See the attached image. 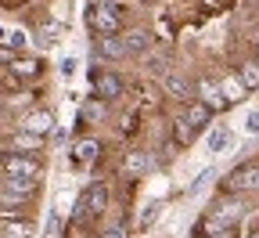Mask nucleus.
<instances>
[{
	"label": "nucleus",
	"instance_id": "obj_1",
	"mask_svg": "<svg viewBox=\"0 0 259 238\" xmlns=\"http://www.w3.org/2000/svg\"><path fill=\"white\" fill-rule=\"evenodd\" d=\"M90 18V29L94 32H101V37H112V32H119V22H122V11L115 4H94L87 11Z\"/></svg>",
	"mask_w": 259,
	"mask_h": 238
},
{
	"label": "nucleus",
	"instance_id": "obj_2",
	"mask_svg": "<svg viewBox=\"0 0 259 238\" xmlns=\"http://www.w3.org/2000/svg\"><path fill=\"white\" fill-rule=\"evenodd\" d=\"M108 206V188L105 184H90L79 198V206H76V220H87V217H97Z\"/></svg>",
	"mask_w": 259,
	"mask_h": 238
},
{
	"label": "nucleus",
	"instance_id": "obj_3",
	"mask_svg": "<svg viewBox=\"0 0 259 238\" xmlns=\"http://www.w3.org/2000/svg\"><path fill=\"white\" fill-rule=\"evenodd\" d=\"M227 191H259V166H238L231 177H227Z\"/></svg>",
	"mask_w": 259,
	"mask_h": 238
},
{
	"label": "nucleus",
	"instance_id": "obj_4",
	"mask_svg": "<svg viewBox=\"0 0 259 238\" xmlns=\"http://www.w3.org/2000/svg\"><path fill=\"white\" fill-rule=\"evenodd\" d=\"M90 90L101 97V101H112V97L122 94V80H119L115 73H97V69H94V76H90Z\"/></svg>",
	"mask_w": 259,
	"mask_h": 238
},
{
	"label": "nucleus",
	"instance_id": "obj_5",
	"mask_svg": "<svg viewBox=\"0 0 259 238\" xmlns=\"http://www.w3.org/2000/svg\"><path fill=\"white\" fill-rule=\"evenodd\" d=\"M4 169H8V177H22V181H36L40 177V166L32 159H25V155H11L4 162Z\"/></svg>",
	"mask_w": 259,
	"mask_h": 238
},
{
	"label": "nucleus",
	"instance_id": "obj_6",
	"mask_svg": "<svg viewBox=\"0 0 259 238\" xmlns=\"http://www.w3.org/2000/svg\"><path fill=\"white\" fill-rule=\"evenodd\" d=\"M209 116H212V105H209V101H191V105L184 109V123H187L191 130L205 126V123H209Z\"/></svg>",
	"mask_w": 259,
	"mask_h": 238
},
{
	"label": "nucleus",
	"instance_id": "obj_7",
	"mask_svg": "<svg viewBox=\"0 0 259 238\" xmlns=\"http://www.w3.org/2000/svg\"><path fill=\"white\" fill-rule=\"evenodd\" d=\"M32 184H36V181H22V177H8L4 198H11V202H25V198L32 195Z\"/></svg>",
	"mask_w": 259,
	"mask_h": 238
},
{
	"label": "nucleus",
	"instance_id": "obj_8",
	"mask_svg": "<svg viewBox=\"0 0 259 238\" xmlns=\"http://www.w3.org/2000/svg\"><path fill=\"white\" fill-rule=\"evenodd\" d=\"M148 44H151L148 29H130L126 37H122V47H126V54H137V51H144Z\"/></svg>",
	"mask_w": 259,
	"mask_h": 238
},
{
	"label": "nucleus",
	"instance_id": "obj_9",
	"mask_svg": "<svg viewBox=\"0 0 259 238\" xmlns=\"http://www.w3.org/2000/svg\"><path fill=\"white\" fill-rule=\"evenodd\" d=\"M97 155H101V148H97V141H76V148H72V159L79 162V166H90Z\"/></svg>",
	"mask_w": 259,
	"mask_h": 238
},
{
	"label": "nucleus",
	"instance_id": "obj_10",
	"mask_svg": "<svg viewBox=\"0 0 259 238\" xmlns=\"http://www.w3.org/2000/svg\"><path fill=\"white\" fill-rule=\"evenodd\" d=\"M11 145L15 148H22V152H32V148H40L44 145V133H36V130H22V133H15V138H11Z\"/></svg>",
	"mask_w": 259,
	"mask_h": 238
},
{
	"label": "nucleus",
	"instance_id": "obj_11",
	"mask_svg": "<svg viewBox=\"0 0 259 238\" xmlns=\"http://www.w3.org/2000/svg\"><path fill=\"white\" fill-rule=\"evenodd\" d=\"M231 141H234V133L227 130V126H220V130H212V133H209L205 148H209V152L216 155V152H227V148H231Z\"/></svg>",
	"mask_w": 259,
	"mask_h": 238
},
{
	"label": "nucleus",
	"instance_id": "obj_12",
	"mask_svg": "<svg viewBox=\"0 0 259 238\" xmlns=\"http://www.w3.org/2000/svg\"><path fill=\"white\" fill-rule=\"evenodd\" d=\"M198 87H202V97L209 101L212 109H227V97H223V90H220V87H216L212 80H202Z\"/></svg>",
	"mask_w": 259,
	"mask_h": 238
},
{
	"label": "nucleus",
	"instance_id": "obj_13",
	"mask_svg": "<svg viewBox=\"0 0 259 238\" xmlns=\"http://www.w3.org/2000/svg\"><path fill=\"white\" fill-rule=\"evenodd\" d=\"M25 126L36 130V133H47V130L54 126V116H51V112H32V116L25 119Z\"/></svg>",
	"mask_w": 259,
	"mask_h": 238
},
{
	"label": "nucleus",
	"instance_id": "obj_14",
	"mask_svg": "<svg viewBox=\"0 0 259 238\" xmlns=\"http://www.w3.org/2000/svg\"><path fill=\"white\" fill-rule=\"evenodd\" d=\"M241 87H245V90H255V87H259V61L241 65Z\"/></svg>",
	"mask_w": 259,
	"mask_h": 238
},
{
	"label": "nucleus",
	"instance_id": "obj_15",
	"mask_svg": "<svg viewBox=\"0 0 259 238\" xmlns=\"http://www.w3.org/2000/svg\"><path fill=\"white\" fill-rule=\"evenodd\" d=\"M97 47H101V58H122V54H126L122 40H115V37H105V40L97 44Z\"/></svg>",
	"mask_w": 259,
	"mask_h": 238
},
{
	"label": "nucleus",
	"instance_id": "obj_16",
	"mask_svg": "<svg viewBox=\"0 0 259 238\" xmlns=\"http://www.w3.org/2000/svg\"><path fill=\"white\" fill-rule=\"evenodd\" d=\"M166 90H169L173 97H187V94H191V83H187L184 76H166Z\"/></svg>",
	"mask_w": 259,
	"mask_h": 238
},
{
	"label": "nucleus",
	"instance_id": "obj_17",
	"mask_svg": "<svg viewBox=\"0 0 259 238\" xmlns=\"http://www.w3.org/2000/svg\"><path fill=\"white\" fill-rule=\"evenodd\" d=\"M148 162H151V159H148L144 152H137V155H130V159H126V166H122V169H126V174H144Z\"/></svg>",
	"mask_w": 259,
	"mask_h": 238
},
{
	"label": "nucleus",
	"instance_id": "obj_18",
	"mask_svg": "<svg viewBox=\"0 0 259 238\" xmlns=\"http://www.w3.org/2000/svg\"><path fill=\"white\" fill-rule=\"evenodd\" d=\"M36 69H40L36 61H18V58H15V73H22V76H32Z\"/></svg>",
	"mask_w": 259,
	"mask_h": 238
},
{
	"label": "nucleus",
	"instance_id": "obj_19",
	"mask_svg": "<svg viewBox=\"0 0 259 238\" xmlns=\"http://www.w3.org/2000/svg\"><path fill=\"white\" fill-rule=\"evenodd\" d=\"M245 133H259V112H252V116L245 119Z\"/></svg>",
	"mask_w": 259,
	"mask_h": 238
},
{
	"label": "nucleus",
	"instance_id": "obj_20",
	"mask_svg": "<svg viewBox=\"0 0 259 238\" xmlns=\"http://www.w3.org/2000/svg\"><path fill=\"white\" fill-rule=\"evenodd\" d=\"M58 32H61V25H58V22H51V25L44 29V40H47V44H51V40H58Z\"/></svg>",
	"mask_w": 259,
	"mask_h": 238
},
{
	"label": "nucleus",
	"instance_id": "obj_21",
	"mask_svg": "<svg viewBox=\"0 0 259 238\" xmlns=\"http://www.w3.org/2000/svg\"><path fill=\"white\" fill-rule=\"evenodd\" d=\"M8 238H29V227H25V224H15V227L8 231Z\"/></svg>",
	"mask_w": 259,
	"mask_h": 238
},
{
	"label": "nucleus",
	"instance_id": "obj_22",
	"mask_svg": "<svg viewBox=\"0 0 259 238\" xmlns=\"http://www.w3.org/2000/svg\"><path fill=\"white\" fill-rule=\"evenodd\" d=\"M0 65H15V51H8V47H0Z\"/></svg>",
	"mask_w": 259,
	"mask_h": 238
},
{
	"label": "nucleus",
	"instance_id": "obj_23",
	"mask_svg": "<svg viewBox=\"0 0 259 238\" xmlns=\"http://www.w3.org/2000/svg\"><path fill=\"white\" fill-rule=\"evenodd\" d=\"M83 116H87V119H101V116H105V109H101V105H90Z\"/></svg>",
	"mask_w": 259,
	"mask_h": 238
},
{
	"label": "nucleus",
	"instance_id": "obj_24",
	"mask_svg": "<svg viewBox=\"0 0 259 238\" xmlns=\"http://www.w3.org/2000/svg\"><path fill=\"white\" fill-rule=\"evenodd\" d=\"M72 73H76V61L65 58V61H61V76H72Z\"/></svg>",
	"mask_w": 259,
	"mask_h": 238
},
{
	"label": "nucleus",
	"instance_id": "obj_25",
	"mask_svg": "<svg viewBox=\"0 0 259 238\" xmlns=\"http://www.w3.org/2000/svg\"><path fill=\"white\" fill-rule=\"evenodd\" d=\"M11 44H15V47H25V32L15 29V32H11Z\"/></svg>",
	"mask_w": 259,
	"mask_h": 238
},
{
	"label": "nucleus",
	"instance_id": "obj_26",
	"mask_svg": "<svg viewBox=\"0 0 259 238\" xmlns=\"http://www.w3.org/2000/svg\"><path fill=\"white\" fill-rule=\"evenodd\" d=\"M101 238H126V231H108V234H101Z\"/></svg>",
	"mask_w": 259,
	"mask_h": 238
},
{
	"label": "nucleus",
	"instance_id": "obj_27",
	"mask_svg": "<svg viewBox=\"0 0 259 238\" xmlns=\"http://www.w3.org/2000/svg\"><path fill=\"white\" fill-rule=\"evenodd\" d=\"M255 61H259V47H255Z\"/></svg>",
	"mask_w": 259,
	"mask_h": 238
}]
</instances>
